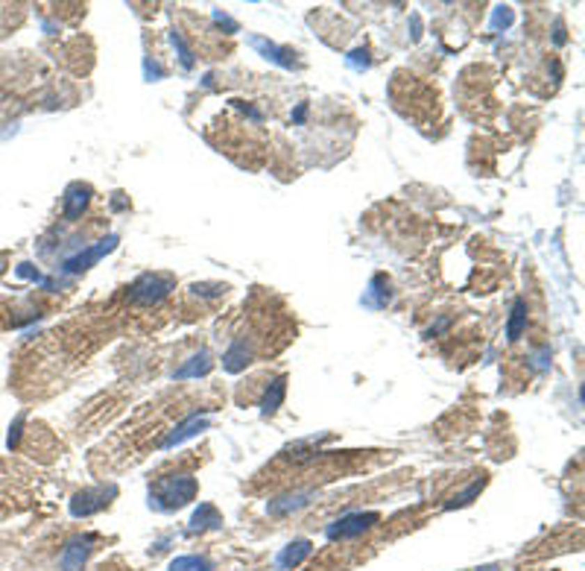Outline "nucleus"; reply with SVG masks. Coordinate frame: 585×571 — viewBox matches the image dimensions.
Masks as SVG:
<instances>
[{"instance_id": "f257e3e1", "label": "nucleus", "mask_w": 585, "mask_h": 571, "mask_svg": "<svg viewBox=\"0 0 585 571\" xmlns=\"http://www.w3.org/2000/svg\"><path fill=\"white\" fill-rule=\"evenodd\" d=\"M196 492H199V483L191 475H170V478H161L150 490V504H155L159 510H179L184 504H191Z\"/></svg>"}, {"instance_id": "f03ea898", "label": "nucleus", "mask_w": 585, "mask_h": 571, "mask_svg": "<svg viewBox=\"0 0 585 571\" xmlns=\"http://www.w3.org/2000/svg\"><path fill=\"white\" fill-rule=\"evenodd\" d=\"M114 495H118V487H114V483L94 487V490H82V492L74 495V501H70V516H74V519H88V516H94V513L106 510Z\"/></svg>"}, {"instance_id": "7ed1b4c3", "label": "nucleus", "mask_w": 585, "mask_h": 571, "mask_svg": "<svg viewBox=\"0 0 585 571\" xmlns=\"http://www.w3.org/2000/svg\"><path fill=\"white\" fill-rule=\"evenodd\" d=\"M173 288H176V279L173 276L147 273V276H141L132 284V299H135L138 305H155V302H161V299H167Z\"/></svg>"}, {"instance_id": "20e7f679", "label": "nucleus", "mask_w": 585, "mask_h": 571, "mask_svg": "<svg viewBox=\"0 0 585 571\" xmlns=\"http://www.w3.org/2000/svg\"><path fill=\"white\" fill-rule=\"evenodd\" d=\"M380 522V516L378 513H348V516H342V519H337L334 524H328L325 527V536L328 539H358V536H363L369 527H375Z\"/></svg>"}, {"instance_id": "39448f33", "label": "nucleus", "mask_w": 585, "mask_h": 571, "mask_svg": "<svg viewBox=\"0 0 585 571\" xmlns=\"http://www.w3.org/2000/svg\"><path fill=\"white\" fill-rule=\"evenodd\" d=\"M114 247H118V235H109V237L99 240V244H94V247H88V249L77 252L74 258H67V261L62 264V269H65V273H82V269L94 267L99 258H106L109 252H114Z\"/></svg>"}, {"instance_id": "423d86ee", "label": "nucleus", "mask_w": 585, "mask_h": 571, "mask_svg": "<svg viewBox=\"0 0 585 571\" xmlns=\"http://www.w3.org/2000/svg\"><path fill=\"white\" fill-rule=\"evenodd\" d=\"M91 545H94V536L91 533L74 536L65 545V551L59 554V568L62 571H82L85 560H88V554H91Z\"/></svg>"}, {"instance_id": "0eeeda50", "label": "nucleus", "mask_w": 585, "mask_h": 571, "mask_svg": "<svg viewBox=\"0 0 585 571\" xmlns=\"http://www.w3.org/2000/svg\"><path fill=\"white\" fill-rule=\"evenodd\" d=\"M205 428H208V416H205V413H193V416H188L184 422H179V425L173 428V431H170V434L164 437L161 448H173V446H179V442L196 437L199 431H205Z\"/></svg>"}, {"instance_id": "6e6552de", "label": "nucleus", "mask_w": 585, "mask_h": 571, "mask_svg": "<svg viewBox=\"0 0 585 571\" xmlns=\"http://www.w3.org/2000/svg\"><path fill=\"white\" fill-rule=\"evenodd\" d=\"M88 203H91V188H88V185H82V182H74L65 191V217L67 220H79L82 211L88 208Z\"/></svg>"}, {"instance_id": "1a4fd4ad", "label": "nucleus", "mask_w": 585, "mask_h": 571, "mask_svg": "<svg viewBox=\"0 0 585 571\" xmlns=\"http://www.w3.org/2000/svg\"><path fill=\"white\" fill-rule=\"evenodd\" d=\"M249 45L258 50L264 59H269V62H275V65H281V68H293L296 65V59H293V53L290 50H284V47H278V45H273V41H266V38H261V36H252L249 38Z\"/></svg>"}, {"instance_id": "9d476101", "label": "nucleus", "mask_w": 585, "mask_h": 571, "mask_svg": "<svg viewBox=\"0 0 585 571\" xmlns=\"http://www.w3.org/2000/svg\"><path fill=\"white\" fill-rule=\"evenodd\" d=\"M217 527H223L220 510L214 507V504H199V507L193 510V516H191L188 531H191V533H199V531H217Z\"/></svg>"}, {"instance_id": "9b49d317", "label": "nucleus", "mask_w": 585, "mask_h": 571, "mask_svg": "<svg viewBox=\"0 0 585 571\" xmlns=\"http://www.w3.org/2000/svg\"><path fill=\"white\" fill-rule=\"evenodd\" d=\"M252 361V349L246 346V340H234L228 352L223 354V369L225 373H243Z\"/></svg>"}, {"instance_id": "f8f14e48", "label": "nucleus", "mask_w": 585, "mask_h": 571, "mask_svg": "<svg viewBox=\"0 0 585 571\" xmlns=\"http://www.w3.org/2000/svg\"><path fill=\"white\" fill-rule=\"evenodd\" d=\"M284 396H287V375H278V378L269 381V387H266V393L261 398V413H264V416H273V413L281 407Z\"/></svg>"}, {"instance_id": "ddd939ff", "label": "nucleus", "mask_w": 585, "mask_h": 571, "mask_svg": "<svg viewBox=\"0 0 585 571\" xmlns=\"http://www.w3.org/2000/svg\"><path fill=\"white\" fill-rule=\"evenodd\" d=\"M211 366H214V361H211V354L202 349V352H196L191 361H184L179 369H176V378L179 381H188V378H199V375H208L211 373Z\"/></svg>"}, {"instance_id": "4468645a", "label": "nucleus", "mask_w": 585, "mask_h": 571, "mask_svg": "<svg viewBox=\"0 0 585 571\" xmlns=\"http://www.w3.org/2000/svg\"><path fill=\"white\" fill-rule=\"evenodd\" d=\"M310 542L307 539H296V542H290L287 548H284L281 554H278V560H275V565L281 568V571H290V568H296L298 563L305 560V556L310 554Z\"/></svg>"}, {"instance_id": "2eb2a0df", "label": "nucleus", "mask_w": 585, "mask_h": 571, "mask_svg": "<svg viewBox=\"0 0 585 571\" xmlns=\"http://www.w3.org/2000/svg\"><path fill=\"white\" fill-rule=\"evenodd\" d=\"M307 498H310V492H296V495L275 498V501L266 504V513H269V516H287V513H293V510H298V507H305Z\"/></svg>"}, {"instance_id": "dca6fc26", "label": "nucleus", "mask_w": 585, "mask_h": 571, "mask_svg": "<svg viewBox=\"0 0 585 571\" xmlns=\"http://www.w3.org/2000/svg\"><path fill=\"white\" fill-rule=\"evenodd\" d=\"M524 328H527V302H524V299H515V305H512V313H509V322H506V337H509L512 343L521 340Z\"/></svg>"}, {"instance_id": "f3484780", "label": "nucleus", "mask_w": 585, "mask_h": 571, "mask_svg": "<svg viewBox=\"0 0 585 571\" xmlns=\"http://www.w3.org/2000/svg\"><path fill=\"white\" fill-rule=\"evenodd\" d=\"M363 302L369 308H383V305L390 302V281L383 279V276H375L372 284H369V293H366Z\"/></svg>"}, {"instance_id": "a211bd4d", "label": "nucleus", "mask_w": 585, "mask_h": 571, "mask_svg": "<svg viewBox=\"0 0 585 571\" xmlns=\"http://www.w3.org/2000/svg\"><path fill=\"white\" fill-rule=\"evenodd\" d=\"M170 571H214V565L205 560V556H176L170 563Z\"/></svg>"}, {"instance_id": "6ab92c4d", "label": "nucleus", "mask_w": 585, "mask_h": 571, "mask_svg": "<svg viewBox=\"0 0 585 571\" xmlns=\"http://www.w3.org/2000/svg\"><path fill=\"white\" fill-rule=\"evenodd\" d=\"M483 487H486V478H477V480H474V483H472V487H468V490H463L460 495H454V498H451V501H448V510L472 504V498H477V492H480Z\"/></svg>"}, {"instance_id": "aec40b11", "label": "nucleus", "mask_w": 585, "mask_h": 571, "mask_svg": "<svg viewBox=\"0 0 585 571\" xmlns=\"http://www.w3.org/2000/svg\"><path fill=\"white\" fill-rule=\"evenodd\" d=\"M170 41H173V47L179 50V59H182V65H184V70H191L193 68V53H191V47L184 45V38H182V33H170Z\"/></svg>"}, {"instance_id": "412c9836", "label": "nucleus", "mask_w": 585, "mask_h": 571, "mask_svg": "<svg viewBox=\"0 0 585 571\" xmlns=\"http://www.w3.org/2000/svg\"><path fill=\"white\" fill-rule=\"evenodd\" d=\"M225 290H228L225 284H211V281L193 284V293H196V296H202V299H217V296H223Z\"/></svg>"}, {"instance_id": "4be33fe9", "label": "nucleus", "mask_w": 585, "mask_h": 571, "mask_svg": "<svg viewBox=\"0 0 585 571\" xmlns=\"http://www.w3.org/2000/svg\"><path fill=\"white\" fill-rule=\"evenodd\" d=\"M348 65H351L354 70H366V68H369V50H366V47L354 50V53L348 56Z\"/></svg>"}, {"instance_id": "5701e85b", "label": "nucleus", "mask_w": 585, "mask_h": 571, "mask_svg": "<svg viewBox=\"0 0 585 571\" xmlns=\"http://www.w3.org/2000/svg\"><path fill=\"white\" fill-rule=\"evenodd\" d=\"M24 422H26V416H24V413H18V416H15V425H12V431H9V448H18L21 431H24Z\"/></svg>"}, {"instance_id": "b1692460", "label": "nucleus", "mask_w": 585, "mask_h": 571, "mask_svg": "<svg viewBox=\"0 0 585 571\" xmlns=\"http://www.w3.org/2000/svg\"><path fill=\"white\" fill-rule=\"evenodd\" d=\"M509 24H512V9L509 6H497L492 26H495V30H501V26H509Z\"/></svg>"}, {"instance_id": "393cba45", "label": "nucleus", "mask_w": 585, "mask_h": 571, "mask_svg": "<svg viewBox=\"0 0 585 571\" xmlns=\"http://www.w3.org/2000/svg\"><path fill=\"white\" fill-rule=\"evenodd\" d=\"M18 276L21 279H33V281H41V273L33 267V264H18Z\"/></svg>"}, {"instance_id": "a878e982", "label": "nucleus", "mask_w": 585, "mask_h": 571, "mask_svg": "<svg viewBox=\"0 0 585 571\" xmlns=\"http://www.w3.org/2000/svg\"><path fill=\"white\" fill-rule=\"evenodd\" d=\"M214 21H217L220 26H225V30H232V33H237V24L228 18V15H223V12H214Z\"/></svg>"}, {"instance_id": "bb28decb", "label": "nucleus", "mask_w": 585, "mask_h": 571, "mask_svg": "<svg viewBox=\"0 0 585 571\" xmlns=\"http://www.w3.org/2000/svg\"><path fill=\"white\" fill-rule=\"evenodd\" d=\"M448 325H451V320H448V317H442V320H439L436 325H431V331H427V337H436L439 331H445Z\"/></svg>"}, {"instance_id": "cd10ccee", "label": "nucleus", "mask_w": 585, "mask_h": 571, "mask_svg": "<svg viewBox=\"0 0 585 571\" xmlns=\"http://www.w3.org/2000/svg\"><path fill=\"white\" fill-rule=\"evenodd\" d=\"M144 68H147V77H161V68H159V65H150V62H147Z\"/></svg>"}, {"instance_id": "c85d7f7f", "label": "nucleus", "mask_w": 585, "mask_h": 571, "mask_svg": "<svg viewBox=\"0 0 585 571\" xmlns=\"http://www.w3.org/2000/svg\"><path fill=\"white\" fill-rule=\"evenodd\" d=\"M305 114H307V106H298L296 114H293V120H305Z\"/></svg>"}]
</instances>
